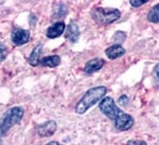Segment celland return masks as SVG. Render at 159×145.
I'll return each mask as SVG.
<instances>
[{"label": "cell", "mask_w": 159, "mask_h": 145, "mask_svg": "<svg viewBox=\"0 0 159 145\" xmlns=\"http://www.w3.org/2000/svg\"><path fill=\"white\" fill-rule=\"evenodd\" d=\"M92 18L97 24H110L116 22L121 16V13L117 9L103 8V7H96L93 9Z\"/></svg>", "instance_id": "obj_4"}, {"label": "cell", "mask_w": 159, "mask_h": 145, "mask_svg": "<svg viewBox=\"0 0 159 145\" xmlns=\"http://www.w3.org/2000/svg\"><path fill=\"white\" fill-rule=\"evenodd\" d=\"M30 38V32L26 29H20V27H16L14 29L11 33V39L12 42L16 46H22L25 43L29 42Z\"/></svg>", "instance_id": "obj_5"}, {"label": "cell", "mask_w": 159, "mask_h": 145, "mask_svg": "<svg viewBox=\"0 0 159 145\" xmlns=\"http://www.w3.org/2000/svg\"><path fill=\"white\" fill-rule=\"evenodd\" d=\"M68 13V9L66 4L64 3H58L56 6L54 7V11H53V19H60V18H64L66 15Z\"/></svg>", "instance_id": "obj_13"}, {"label": "cell", "mask_w": 159, "mask_h": 145, "mask_svg": "<svg viewBox=\"0 0 159 145\" xmlns=\"http://www.w3.org/2000/svg\"><path fill=\"white\" fill-rule=\"evenodd\" d=\"M65 29H66L65 22H63V20H61V22H57L47 29L46 36L49 39L58 38L65 32Z\"/></svg>", "instance_id": "obj_7"}, {"label": "cell", "mask_w": 159, "mask_h": 145, "mask_svg": "<svg viewBox=\"0 0 159 145\" xmlns=\"http://www.w3.org/2000/svg\"><path fill=\"white\" fill-rule=\"evenodd\" d=\"M148 1H141V0H131L130 1V4L132 5L133 7H140V6H142V5H143V4H146Z\"/></svg>", "instance_id": "obj_18"}, {"label": "cell", "mask_w": 159, "mask_h": 145, "mask_svg": "<svg viewBox=\"0 0 159 145\" xmlns=\"http://www.w3.org/2000/svg\"><path fill=\"white\" fill-rule=\"evenodd\" d=\"M24 114V108L20 106H14L7 110L0 121V136L5 135L11 128L22 121Z\"/></svg>", "instance_id": "obj_3"}, {"label": "cell", "mask_w": 159, "mask_h": 145, "mask_svg": "<svg viewBox=\"0 0 159 145\" xmlns=\"http://www.w3.org/2000/svg\"><path fill=\"white\" fill-rule=\"evenodd\" d=\"M153 76L155 80L159 82V64H157L153 68Z\"/></svg>", "instance_id": "obj_20"}, {"label": "cell", "mask_w": 159, "mask_h": 145, "mask_svg": "<svg viewBox=\"0 0 159 145\" xmlns=\"http://www.w3.org/2000/svg\"><path fill=\"white\" fill-rule=\"evenodd\" d=\"M107 92V89L105 86H98L89 89L85 94L80 99L75 106V112L77 114H84L88 110L101 101Z\"/></svg>", "instance_id": "obj_2"}, {"label": "cell", "mask_w": 159, "mask_h": 145, "mask_svg": "<svg viewBox=\"0 0 159 145\" xmlns=\"http://www.w3.org/2000/svg\"><path fill=\"white\" fill-rule=\"evenodd\" d=\"M99 108L101 112L113 123L116 130L120 132H126L133 128L135 123L133 117L122 111V109L116 105L112 98H103L99 103Z\"/></svg>", "instance_id": "obj_1"}, {"label": "cell", "mask_w": 159, "mask_h": 145, "mask_svg": "<svg viewBox=\"0 0 159 145\" xmlns=\"http://www.w3.org/2000/svg\"><path fill=\"white\" fill-rule=\"evenodd\" d=\"M125 39H126V34L123 31H117L113 35V41L117 45H120V43L124 42Z\"/></svg>", "instance_id": "obj_15"}, {"label": "cell", "mask_w": 159, "mask_h": 145, "mask_svg": "<svg viewBox=\"0 0 159 145\" xmlns=\"http://www.w3.org/2000/svg\"><path fill=\"white\" fill-rule=\"evenodd\" d=\"M57 129V122L54 120H50L39 125L36 129V132L40 137H50L56 133Z\"/></svg>", "instance_id": "obj_6"}, {"label": "cell", "mask_w": 159, "mask_h": 145, "mask_svg": "<svg viewBox=\"0 0 159 145\" xmlns=\"http://www.w3.org/2000/svg\"><path fill=\"white\" fill-rule=\"evenodd\" d=\"M43 51V46L41 44H38L37 46L34 47V49L31 51L30 58H29V64L31 66H37L38 64H40V57L41 54H42Z\"/></svg>", "instance_id": "obj_11"}, {"label": "cell", "mask_w": 159, "mask_h": 145, "mask_svg": "<svg viewBox=\"0 0 159 145\" xmlns=\"http://www.w3.org/2000/svg\"><path fill=\"white\" fill-rule=\"evenodd\" d=\"M128 100H129V99H128V98H127L126 95H122V96H120L119 99H118L119 103H120V104H122V105H125Z\"/></svg>", "instance_id": "obj_21"}, {"label": "cell", "mask_w": 159, "mask_h": 145, "mask_svg": "<svg viewBox=\"0 0 159 145\" xmlns=\"http://www.w3.org/2000/svg\"><path fill=\"white\" fill-rule=\"evenodd\" d=\"M46 145H64V144H61L58 141H50V142H48Z\"/></svg>", "instance_id": "obj_22"}, {"label": "cell", "mask_w": 159, "mask_h": 145, "mask_svg": "<svg viewBox=\"0 0 159 145\" xmlns=\"http://www.w3.org/2000/svg\"><path fill=\"white\" fill-rule=\"evenodd\" d=\"M105 53L109 59H116L122 57L123 55L126 53V51L121 45L114 44L112 46L108 47L107 49L105 51Z\"/></svg>", "instance_id": "obj_10"}, {"label": "cell", "mask_w": 159, "mask_h": 145, "mask_svg": "<svg viewBox=\"0 0 159 145\" xmlns=\"http://www.w3.org/2000/svg\"><path fill=\"white\" fill-rule=\"evenodd\" d=\"M7 56V48L5 45L0 43V61H2Z\"/></svg>", "instance_id": "obj_17"}, {"label": "cell", "mask_w": 159, "mask_h": 145, "mask_svg": "<svg viewBox=\"0 0 159 145\" xmlns=\"http://www.w3.org/2000/svg\"><path fill=\"white\" fill-rule=\"evenodd\" d=\"M126 145H148L147 142L144 140L141 139H130L127 141Z\"/></svg>", "instance_id": "obj_16"}, {"label": "cell", "mask_w": 159, "mask_h": 145, "mask_svg": "<svg viewBox=\"0 0 159 145\" xmlns=\"http://www.w3.org/2000/svg\"><path fill=\"white\" fill-rule=\"evenodd\" d=\"M105 59H102L101 58H96L88 60L85 66H84V72L86 74H92L97 71H99L102 69V66L105 65Z\"/></svg>", "instance_id": "obj_8"}, {"label": "cell", "mask_w": 159, "mask_h": 145, "mask_svg": "<svg viewBox=\"0 0 159 145\" xmlns=\"http://www.w3.org/2000/svg\"><path fill=\"white\" fill-rule=\"evenodd\" d=\"M29 20H30V24L31 26H35V24L37 23V18H36L35 15H33V14H30V18H29Z\"/></svg>", "instance_id": "obj_19"}, {"label": "cell", "mask_w": 159, "mask_h": 145, "mask_svg": "<svg viewBox=\"0 0 159 145\" xmlns=\"http://www.w3.org/2000/svg\"><path fill=\"white\" fill-rule=\"evenodd\" d=\"M61 64V57L58 55H53V56H48L41 59L40 64L46 67H57Z\"/></svg>", "instance_id": "obj_12"}, {"label": "cell", "mask_w": 159, "mask_h": 145, "mask_svg": "<svg viewBox=\"0 0 159 145\" xmlns=\"http://www.w3.org/2000/svg\"><path fill=\"white\" fill-rule=\"evenodd\" d=\"M65 36L68 41H70L71 43H76L79 39V36H80V31H79L78 25L75 23L71 22L67 25Z\"/></svg>", "instance_id": "obj_9"}, {"label": "cell", "mask_w": 159, "mask_h": 145, "mask_svg": "<svg viewBox=\"0 0 159 145\" xmlns=\"http://www.w3.org/2000/svg\"><path fill=\"white\" fill-rule=\"evenodd\" d=\"M148 20L153 24L159 23V4H156L149 10L148 14Z\"/></svg>", "instance_id": "obj_14"}]
</instances>
